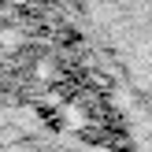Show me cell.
<instances>
[{"instance_id": "1", "label": "cell", "mask_w": 152, "mask_h": 152, "mask_svg": "<svg viewBox=\"0 0 152 152\" xmlns=\"http://www.w3.org/2000/svg\"><path fill=\"white\" fill-rule=\"evenodd\" d=\"M78 37L134 152H152V0H48Z\"/></svg>"}, {"instance_id": "2", "label": "cell", "mask_w": 152, "mask_h": 152, "mask_svg": "<svg viewBox=\"0 0 152 152\" xmlns=\"http://www.w3.org/2000/svg\"><path fill=\"white\" fill-rule=\"evenodd\" d=\"M0 152H126L26 100H0Z\"/></svg>"}]
</instances>
